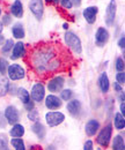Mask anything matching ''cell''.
I'll use <instances>...</instances> for the list:
<instances>
[{
  "instance_id": "cell-29",
  "label": "cell",
  "mask_w": 125,
  "mask_h": 150,
  "mask_svg": "<svg viewBox=\"0 0 125 150\" xmlns=\"http://www.w3.org/2000/svg\"><path fill=\"white\" fill-rule=\"evenodd\" d=\"M9 149V141L5 134H0V150Z\"/></svg>"
},
{
  "instance_id": "cell-30",
  "label": "cell",
  "mask_w": 125,
  "mask_h": 150,
  "mask_svg": "<svg viewBox=\"0 0 125 150\" xmlns=\"http://www.w3.org/2000/svg\"><path fill=\"white\" fill-rule=\"evenodd\" d=\"M125 68V62H124V58L122 57H118L115 61V69L117 72H124Z\"/></svg>"
},
{
  "instance_id": "cell-40",
  "label": "cell",
  "mask_w": 125,
  "mask_h": 150,
  "mask_svg": "<svg viewBox=\"0 0 125 150\" xmlns=\"http://www.w3.org/2000/svg\"><path fill=\"white\" fill-rule=\"evenodd\" d=\"M16 90H18V87L14 84V83H9V88H8V94L12 95V96H15L16 95Z\"/></svg>"
},
{
  "instance_id": "cell-12",
  "label": "cell",
  "mask_w": 125,
  "mask_h": 150,
  "mask_svg": "<svg viewBox=\"0 0 125 150\" xmlns=\"http://www.w3.org/2000/svg\"><path fill=\"white\" fill-rule=\"evenodd\" d=\"M4 115L7 120V124L11 126L20 121V111L15 105H8L4 111Z\"/></svg>"
},
{
  "instance_id": "cell-14",
  "label": "cell",
  "mask_w": 125,
  "mask_h": 150,
  "mask_svg": "<svg viewBox=\"0 0 125 150\" xmlns=\"http://www.w3.org/2000/svg\"><path fill=\"white\" fill-rule=\"evenodd\" d=\"M27 56V47H26V44L21 40H19L18 43H14V46L11 51V56L9 58L12 60H18L21 58H26Z\"/></svg>"
},
{
  "instance_id": "cell-4",
  "label": "cell",
  "mask_w": 125,
  "mask_h": 150,
  "mask_svg": "<svg viewBox=\"0 0 125 150\" xmlns=\"http://www.w3.org/2000/svg\"><path fill=\"white\" fill-rule=\"evenodd\" d=\"M65 82H66V79H65L64 75L56 74L48 79L46 89H48L49 93H51V94H58V93L64 88Z\"/></svg>"
},
{
  "instance_id": "cell-1",
  "label": "cell",
  "mask_w": 125,
  "mask_h": 150,
  "mask_svg": "<svg viewBox=\"0 0 125 150\" xmlns=\"http://www.w3.org/2000/svg\"><path fill=\"white\" fill-rule=\"evenodd\" d=\"M26 57L34 74L41 79H49L66 68L69 53L59 45L41 42L27 51Z\"/></svg>"
},
{
  "instance_id": "cell-18",
  "label": "cell",
  "mask_w": 125,
  "mask_h": 150,
  "mask_svg": "<svg viewBox=\"0 0 125 150\" xmlns=\"http://www.w3.org/2000/svg\"><path fill=\"white\" fill-rule=\"evenodd\" d=\"M9 14L16 19H22L24 14V7L21 0H14V2L9 7Z\"/></svg>"
},
{
  "instance_id": "cell-35",
  "label": "cell",
  "mask_w": 125,
  "mask_h": 150,
  "mask_svg": "<svg viewBox=\"0 0 125 150\" xmlns=\"http://www.w3.org/2000/svg\"><path fill=\"white\" fill-rule=\"evenodd\" d=\"M116 82L124 86L125 83V73L124 72H117L116 73Z\"/></svg>"
},
{
  "instance_id": "cell-22",
  "label": "cell",
  "mask_w": 125,
  "mask_h": 150,
  "mask_svg": "<svg viewBox=\"0 0 125 150\" xmlns=\"http://www.w3.org/2000/svg\"><path fill=\"white\" fill-rule=\"evenodd\" d=\"M112 143H111V148L114 150H124L125 149V142H124V135L122 134H117L114 136V139L111 137Z\"/></svg>"
},
{
  "instance_id": "cell-32",
  "label": "cell",
  "mask_w": 125,
  "mask_h": 150,
  "mask_svg": "<svg viewBox=\"0 0 125 150\" xmlns=\"http://www.w3.org/2000/svg\"><path fill=\"white\" fill-rule=\"evenodd\" d=\"M27 118H28V120L29 121H31V122H35L37 120H39V113L38 111L34 109V110H31V111H28L27 113Z\"/></svg>"
},
{
  "instance_id": "cell-5",
  "label": "cell",
  "mask_w": 125,
  "mask_h": 150,
  "mask_svg": "<svg viewBox=\"0 0 125 150\" xmlns=\"http://www.w3.org/2000/svg\"><path fill=\"white\" fill-rule=\"evenodd\" d=\"M6 74H7V77L9 79V81H20L27 76V72L22 65L14 62V64L8 65Z\"/></svg>"
},
{
  "instance_id": "cell-10",
  "label": "cell",
  "mask_w": 125,
  "mask_h": 150,
  "mask_svg": "<svg viewBox=\"0 0 125 150\" xmlns=\"http://www.w3.org/2000/svg\"><path fill=\"white\" fill-rule=\"evenodd\" d=\"M110 34L108 31L107 28L104 27H99L97 30L95 31V38H94V43L97 47H104V45L109 42Z\"/></svg>"
},
{
  "instance_id": "cell-3",
  "label": "cell",
  "mask_w": 125,
  "mask_h": 150,
  "mask_svg": "<svg viewBox=\"0 0 125 150\" xmlns=\"http://www.w3.org/2000/svg\"><path fill=\"white\" fill-rule=\"evenodd\" d=\"M112 132H114V126L111 122H109L104 127L100 128L99 132L96 133V143L101 148L106 149L109 147L111 142V137H112Z\"/></svg>"
},
{
  "instance_id": "cell-45",
  "label": "cell",
  "mask_w": 125,
  "mask_h": 150,
  "mask_svg": "<svg viewBox=\"0 0 125 150\" xmlns=\"http://www.w3.org/2000/svg\"><path fill=\"white\" fill-rule=\"evenodd\" d=\"M45 2L48 4V5H58L59 4V0H45Z\"/></svg>"
},
{
  "instance_id": "cell-24",
  "label": "cell",
  "mask_w": 125,
  "mask_h": 150,
  "mask_svg": "<svg viewBox=\"0 0 125 150\" xmlns=\"http://www.w3.org/2000/svg\"><path fill=\"white\" fill-rule=\"evenodd\" d=\"M15 96H18V98L21 100L22 104H26L27 102H29L31 99L30 98V93L26 88H23V87H18V90H16V95Z\"/></svg>"
},
{
  "instance_id": "cell-34",
  "label": "cell",
  "mask_w": 125,
  "mask_h": 150,
  "mask_svg": "<svg viewBox=\"0 0 125 150\" xmlns=\"http://www.w3.org/2000/svg\"><path fill=\"white\" fill-rule=\"evenodd\" d=\"M59 5L64 9H66V11H70V9L73 8V5H72L71 0H59Z\"/></svg>"
},
{
  "instance_id": "cell-27",
  "label": "cell",
  "mask_w": 125,
  "mask_h": 150,
  "mask_svg": "<svg viewBox=\"0 0 125 150\" xmlns=\"http://www.w3.org/2000/svg\"><path fill=\"white\" fill-rule=\"evenodd\" d=\"M13 46H14V40H13L12 38L5 39L4 44L1 45V53H2L4 56H6V54L11 53V51H12Z\"/></svg>"
},
{
  "instance_id": "cell-20",
  "label": "cell",
  "mask_w": 125,
  "mask_h": 150,
  "mask_svg": "<svg viewBox=\"0 0 125 150\" xmlns=\"http://www.w3.org/2000/svg\"><path fill=\"white\" fill-rule=\"evenodd\" d=\"M11 33H12V36L13 38L18 39V40H22L23 38L26 37V30H24V27L21 22H16L12 25L11 28Z\"/></svg>"
},
{
  "instance_id": "cell-43",
  "label": "cell",
  "mask_w": 125,
  "mask_h": 150,
  "mask_svg": "<svg viewBox=\"0 0 125 150\" xmlns=\"http://www.w3.org/2000/svg\"><path fill=\"white\" fill-rule=\"evenodd\" d=\"M73 7H80L82 4V0H71Z\"/></svg>"
},
{
  "instance_id": "cell-11",
  "label": "cell",
  "mask_w": 125,
  "mask_h": 150,
  "mask_svg": "<svg viewBox=\"0 0 125 150\" xmlns=\"http://www.w3.org/2000/svg\"><path fill=\"white\" fill-rule=\"evenodd\" d=\"M44 105L49 111L59 110L63 106V100L56 94H49L44 97Z\"/></svg>"
},
{
  "instance_id": "cell-38",
  "label": "cell",
  "mask_w": 125,
  "mask_h": 150,
  "mask_svg": "<svg viewBox=\"0 0 125 150\" xmlns=\"http://www.w3.org/2000/svg\"><path fill=\"white\" fill-rule=\"evenodd\" d=\"M84 150H93L94 149V142L93 140H87L85 143H84Z\"/></svg>"
},
{
  "instance_id": "cell-37",
  "label": "cell",
  "mask_w": 125,
  "mask_h": 150,
  "mask_svg": "<svg viewBox=\"0 0 125 150\" xmlns=\"http://www.w3.org/2000/svg\"><path fill=\"white\" fill-rule=\"evenodd\" d=\"M117 45H118V47H119L121 50H123V52H124V47H125V36H124V34H122V35H121V37H119L118 42H117Z\"/></svg>"
},
{
  "instance_id": "cell-15",
  "label": "cell",
  "mask_w": 125,
  "mask_h": 150,
  "mask_svg": "<svg viewBox=\"0 0 125 150\" xmlns=\"http://www.w3.org/2000/svg\"><path fill=\"white\" fill-rule=\"evenodd\" d=\"M99 14V7L97 6H88L82 11V16L88 24H94L96 22V18Z\"/></svg>"
},
{
  "instance_id": "cell-33",
  "label": "cell",
  "mask_w": 125,
  "mask_h": 150,
  "mask_svg": "<svg viewBox=\"0 0 125 150\" xmlns=\"http://www.w3.org/2000/svg\"><path fill=\"white\" fill-rule=\"evenodd\" d=\"M1 22H2V24H4V25H11V24H12V22H13L12 15H11L9 13L4 14V15H2V18H1Z\"/></svg>"
},
{
  "instance_id": "cell-42",
  "label": "cell",
  "mask_w": 125,
  "mask_h": 150,
  "mask_svg": "<svg viewBox=\"0 0 125 150\" xmlns=\"http://www.w3.org/2000/svg\"><path fill=\"white\" fill-rule=\"evenodd\" d=\"M119 113H122L123 115H125V103L121 102L119 103Z\"/></svg>"
},
{
  "instance_id": "cell-17",
  "label": "cell",
  "mask_w": 125,
  "mask_h": 150,
  "mask_svg": "<svg viewBox=\"0 0 125 150\" xmlns=\"http://www.w3.org/2000/svg\"><path fill=\"white\" fill-rule=\"evenodd\" d=\"M97 86L102 94H108L110 90V80L108 76L107 72H101L97 79Z\"/></svg>"
},
{
  "instance_id": "cell-23",
  "label": "cell",
  "mask_w": 125,
  "mask_h": 150,
  "mask_svg": "<svg viewBox=\"0 0 125 150\" xmlns=\"http://www.w3.org/2000/svg\"><path fill=\"white\" fill-rule=\"evenodd\" d=\"M112 126L117 129V131H124L125 128V119L124 115L122 113L116 112L114 115V120H112Z\"/></svg>"
},
{
  "instance_id": "cell-6",
  "label": "cell",
  "mask_w": 125,
  "mask_h": 150,
  "mask_svg": "<svg viewBox=\"0 0 125 150\" xmlns=\"http://www.w3.org/2000/svg\"><path fill=\"white\" fill-rule=\"evenodd\" d=\"M44 118H45V122H46V125L49 126V127H57V126H59V125H61L64 121H65V119H66V117H65V114L63 112H60V111H49V112L45 113V115H44Z\"/></svg>"
},
{
  "instance_id": "cell-2",
  "label": "cell",
  "mask_w": 125,
  "mask_h": 150,
  "mask_svg": "<svg viewBox=\"0 0 125 150\" xmlns=\"http://www.w3.org/2000/svg\"><path fill=\"white\" fill-rule=\"evenodd\" d=\"M64 42L67 46V49H70L72 52L76 56H80L82 53V43L80 37L73 33V31H66L64 35Z\"/></svg>"
},
{
  "instance_id": "cell-41",
  "label": "cell",
  "mask_w": 125,
  "mask_h": 150,
  "mask_svg": "<svg viewBox=\"0 0 125 150\" xmlns=\"http://www.w3.org/2000/svg\"><path fill=\"white\" fill-rule=\"evenodd\" d=\"M112 88H114V90H115V93H121V91H123V86L122 84H119V83H117V82H114L112 83Z\"/></svg>"
},
{
  "instance_id": "cell-25",
  "label": "cell",
  "mask_w": 125,
  "mask_h": 150,
  "mask_svg": "<svg viewBox=\"0 0 125 150\" xmlns=\"http://www.w3.org/2000/svg\"><path fill=\"white\" fill-rule=\"evenodd\" d=\"M8 88H9V79L5 75H0V97H5L8 95Z\"/></svg>"
},
{
  "instance_id": "cell-49",
  "label": "cell",
  "mask_w": 125,
  "mask_h": 150,
  "mask_svg": "<svg viewBox=\"0 0 125 150\" xmlns=\"http://www.w3.org/2000/svg\"><path fill=\"white\" fill-rule=\"evenodd\" d=\"M1 15H2V8L0 7V18H1Z\"/></svg>"
},
{
  "instance_id": "cell-8",
  "label": "cell",
  "mask_w": 125,
  "mask_h": 150,
  "mask_svg": "<svg viewBox=\"0 0 125 150\" xmlns=\"http://www.w3.org/2000/svg\"><path fill=\"white\" fill-rule=\"evenodd\" d=\"M29 11L37 21H41L44 16V0H29Z\"/></svg>"
},
{
  "instance_id": "cell-48",
  "label": "cell",
  "mask_w": 125,
  "mask_h": 150,
  "mask_svg": "<svg viewBox=\"0 0 125 150\" xmlns=\"http://www.w3.org/2000/svg\"><path fill=\"white\" fill-rule=\"evenodd\" d=\"M4 27H5V25H4L2 22L0 21V34H2V31H4Z\"/></svg>"
},
{
  "instance_id": "cell-21",
  "label": "cell",
  "mask_w": 125,
  "mask_h": 150,
  "mask_svg": "<svg viewBox=\"0 0 125 150\" xmlns=\"http://www.w3.org/2000/svg\"><path fill=\"white\" fill-rule=\"evenodd\" d=\"M8 133H9V135L12 137H23L24 134H26V128H24V126L22 124L16 122V124L12 125V127H11Z\"/></svg>"
},
{
  "instance_id": "cell-31",
  "label": "cell",
  "mask_w": 125,
  "mask_h": 150,
  "mask_svg": "<svg viewBox=\"0 0 125 150\" xmlns=\"http://www.w3.org/2000/svg\"><path fill=\"white\" fill-rule=\"evenodd\" d=\"M8 65H9L8 60H7L6 58L1 57V58H0V75H5V74H6V72H7V68H8Z\"/></svg>"
},
{
  "instance_id": "cell-44",
  "label": "cell",
  "mask_w": 125,
  "mask_h": 150,
  "mask_svg": "<svg viewBox=\"0 0 125 150\" xmlns=\"http://www.w3.org/2000/svg\"><path fill=\"white\" fill-rule=\"evenodd\" d=\"M118 100H119V103H121V102H124L125 100L124 90H123V91H121V93H118Z\"/></svg>"
},
{
  "instance_id": "cell-9",
  "label": "cell",
  "mask_w": 125,
  "mask_h": 150,
  "mask_svg": "<svg viewBox=\"0 0 125 150\" xmlns=\"http://www.w3.org/2000/svg\"><path fill=\"white\" fill-rule=\"evenodd\" d=\"M45 87L42 82H36L34 86L31 87L30 90V98L31 100H34L35 103H42L44 100L45 97Z\"/></svg>"
},
{
  "instance_id": "cell-7",
  "label": "cell",
  "mask_w": 125,
  "mask_h": 150,
  "mask_svg": "<svg viewBox=\"0 0 125 150\" xmlns=\"http://www.w3.org/2000/svg\"><path fill=\"white\" fill-rule=\"evenodd\" d=\"M117 14V1L116 0H110L106 8V14H104V22L107 27H112L116 20Z\"/></svg>"
},
{
  "instance_id": "cell-46",
  "label": "cell",
  "mask_w": 125,
  "mask_h": 150,
  "mask_svg": "<svg viewBox=\"0 0 125 150\" xmlns=\"http://www.w3.org/2000/svg\"><path fill=\"white\" fill-rule=\"evenodd\" d=\"M69 27H70V24H69V23H64V24H63V29H64V30H66V31L69 30Z\"/></svg>"
},
{
  "instance_id": "cell-39",
  "label": "cell",
  "mask_w": 125,
  "mask_h": 150,
  "mask_svg": "<svg viewBox=\"0 0 125 150\" xmlns=\"http://www.w3.org/2000/svg\"><path fill=\"white\" fill-rule=\"evenodd\" d=\"M7 125H8V124H7V120H6L5 115H4V113L0 112V128L4 129V128H6Z\"/></svg>"
},
{
  "instance_id": "cell-16",
  "label": "cell",
  "mask_w": 125,
  "mask_h": 150,
  "mask_svg": "<svg viewBox=\"0 0 125 150\" xmlns=\"http://www.w3.org/2000/svg\"><path fill=\"white\" fill-rule=\"evenodd\" d=\"M100 128H101V122L97 119L91 118L85 125V133L88 137H93V136L96 135V133L99 132Z\"/></svg>"
},
{
  "instance_id": "cell-47",
  "label": "cell",
  "mask_w": 125,
  "mask_h": 150,
  "mask_svg": "<svg viewBox=\"0 0 125 150\" xmlns=\"http://www.w3.org/2000/svg\"><path fill=\"white\" fill-rule=\"evenodd\" d=\"M4 42H5V37H4V35H2V34H0V45H2V44H4Z\"/></svg>"
},
{
  "instance_id": "cell-36",
  "label": "cell",
  "mask_w": 125,
  "mask_h": 150,
  "mask_svg": "<svg viewBox=\"0 0 125 150\" xmlns=\"http://www.w3.org/2000/svg\"><path fill=\"white\" fill-rule=\"evenodd\" d=\"M35 104H36L35 102L30 99L29 102H27L26 104H23V106H24V110H26L27 112H28V111H31V110H34V109H35Z\"/></svg>"
},
{
  "instance_id": "cell-28",
  "label": "cell",
  "mask_w": 125,
  "mask_h": 150,
  "mask_svg": "<svg viewBox=\"0 0 125 150\" xmlns=\"http://www.w3.org/2000/svg\"><path fill=\"white\" fill-rule=\"evenodd\" d=\"M59 94H60V99L63 100V102H69L70 99L73 98V90H72L71 88H63L60 91H59Z\"/></svg>"
},
{
  "instance_id": "cell-19",
  "label": "cell",
  "mask_w": 125,
  "mask_h": 150,
  "mask_svg": "<svg viewBox=\"0 0 125 150\" xmlns=\"http://www.w3.org/2000/svg\"><path fill=\"white\" fill-rule=\"evenodd\" d=\"M31 132L35 134L36 137H37L39 141L45 140V136H46V129H45V126H44L39 120L35 121V122L31 125Z\"/></svg>"
},
{
  "instance_id": "cell-26",
  "label": "cell",
  "mask_w": 125,
  "mask_h": 150,
  "mask_svg": "<svg viewBox=\"0 0 125 150\" xmlns=\"http://www.w3.org/2000/svg\"><path fill=\"white\" fill-rule=\"evenodd\" d=\"M9 144L12 146V148L15 150H26V143L23 141L22 137H12L9 141Z\"/></svg>"
},
{
  "instance_id": "cell-13",
  "label": "cell",
  "mask_w": 125,
  "mask_h": 150,
  "mask_svg": "<svg viewBox=\"0 0 125 150\" xmlns=\"http://www.w3.org/2000/svg\"><path fill=\"white\" fill-rule=\"evenodd\" d=\"M66 110L73 118H80V114L82 113V104L79 99L72 98L66 104Z\"/></svg>"
}]
</instances>
